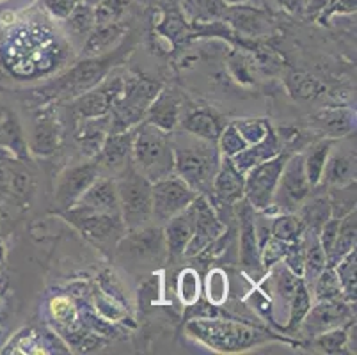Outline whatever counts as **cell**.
Masks as SVG:
<instances>
[{"mask_svg":"<svg viewBox=\"0 0 357 355\" xmlns=\"http://www.w3.org/2000/svg\"><path fill=\"white\" fill-rule=\"evenodd\" d=\"M171 148L174 156V174L180 176L197 194L208 195L212 190L213 176L222 158L217 142L204 141L185 130H173Z\"/></svg>","mask_w":357,"mask_h":355,"instance_id":"cell-1","label":"cell"},{"mask_svg":"<svg viewBox=\"0 0 357 355\" xmlns=\"http://www.w3.org/2000/svg\"><path fill=\"white\" fill-rule=\"evenodd\" d=\"M187 334L199 343L222 354L243 352L267 340V334L255 327L220 318H192L187 324Z\"/></svg>","mask_w":357,"mask_h":355,"instance_id":"cell-2","label":"cell"},{"mask_svg":"<svg viewBox=\"0 0 357 355\" xmlns=\"http://www.w3.org/2000/svg\"><path fill=\"white\" fill-rule=\"evenodd\" d=\"M132 164L151 183L173 174L174 156L171 148V132H164L144 121L139 123L135 128Z\"/></svg>","mask_w":357,"mask_h":355,"instance_id":"cell-3","label":"cell"},{"mask_svg":"<svg viewBox=\"0 0 357 355\" xmlns=\"http://www.w3.org/2000/svg\"><path fill=\"white\" fill-rule=\"evenodd\" d=\"M160 91V84L149 78H125L121 94L110 105L109 133L125 132L144 121L149 105Z\"/></svg>","mask_w":357,"mask_h":355,"instance_id":"cell-4","label":"cell"},{"mask_svg":"<svg viewBox=\"0 0 357 355\" xmlns=\"http://www.w3.org/2000/svg\"><path fill=\"white\" fill-rule=\"evenodd\" d=\"M119 197V213L126 231L141 229L151 222V181L130 164L114 176Z\"/></svg>","mask_w":357,"mask_h":355,"instance_id":"cell-5","label":"cell"},{"mask_svg":"<svg viewBox=\"0 0 357 355\" xmlns=\"http://www.w3.org/2000/svg\"><path fill=\"white\" fill-rule=\"evenodd\" d=\"M64 217L86 239H89L103 250H114L119 240L126 233L119 213H105V211H96L80 206V204H73L71 208H68Z\"/></svg>","mask_w":357,"mask_h":355,"instance_id":"cell-6","label":"cell"},{"mask_svg":"<svg viewBox=\"0 0 357 355\" xmlns=\"http://www.w3.org/2000/svg\"><path fill=\"white\" fill-rule=\"evenodd\" d=\"M116 249H118V258L137 266H157L167 258V246H165L162 226L153 227L148 224L141 229L126 231Z\"/></svg>","mask_w":357,"mask_h":355,"instance_id":"cell-7","label":"cell"},{"mask_svg":"<svg viewBox=\"0 0 357 355\" xmlns=\"http://www.w3.org/2000/svg\"><path fill=\"white\" fill-rule=\"evenodd\" d=\"M313 187L307 181L304 171L303 153H291L279 176L278 187L274 192L271 210L275 213H297L298 206L304 203Z\"/></svg>","mask_w":357,"mask_h":355,"instance_id":"cell-8","label":"cell"},{"mask_svg":"<svg viewBox=\"0 0 357 355\" xmlns=\"http://www.w3.org/2000/svg\"><path fill=\"white\" fill-rule=\"evenodd\" d=\"M197 192L185 183L180 176H165L151 183V220L157 226H164L174 215L181 213L196 199Z\"/></svg>","mask_w":357,"mask_h":355,"instance_id":"cell-9","label":"cell"},{"mask_svg":"<svg viewBox=\"0 0 357 355\" xmlns=\"http://www.w3.org/2000/svg\"><path fill=\"white\" fill-rule=\"evenodd\" d=\"M290 155V151H281L274 158L255 165L243 174L245 176V180H243V199L248 201L256 211H263L272 206L279 176L283 172V167Z\"/></svg>","mask_w":357,"mask_h":355,"instance_id":"cell-10","label":"cell"},{"mask_svg":"<svg viewBox=\"0 0 357 355\" xmlns=\"http://www.w3.org/2000/svg\"><path fill=\"white\" fill-rule=\"evenodd\" d=\"M189 211L192 215L194 234L183 250L185 258H194L208 249L220 234L226 233V224L217 217L213 204L206 199V195L197 194L196 199L189 204Z\"/></svg>","mask_w":357,"mask_h":355,"instance_id":"cell-11","label":"cell"},{"mask_svg":"<svg viewBox=\"0 0 357 355\" xmlns=\"http://www.w3.org/2000/svg\"><path fill=\"white\" fill-rule=\"evenodd\" d=\"M356 320V304L337 299V301L313 302L304 320L298 325L297 334H303L306 340L320 336L324 332L333 331L336 327Z\"/></svg>","mask_w":357,"mask_h":355,"instance_id":"cell-12","label":"cell"},{"mask_svg":"<svg viewBox=\"0 0 357 355\" xmlns=\"http://www.w3.org/2000/svg\"><path fill=\"white\" fill-rule=\"evenodd\" d=\"M236 219H238V233H240V265L249 278L261 281L265 278V269L261 265V256H259L258 239L255 231V213L256 210L248 203L240 199L235 203Z\"/></svg>","mask_w":357,"mask_h":355,"instance_id":"cell-13","label":"cell"},{"mask_svg":"<svg viewBox=\"0 0 357 355\" xmlns=\"http://www.w3.org/2000/svg\"><path fill=\"white\" fill-rule=\"evenodd\" d=\"M102 174L103 171L96 158L64 169L57 178V183H55V203L64 210L71 208L73 204H77V201L87 190V187Z\"/></svg>","mask_w":357,"mask_h":355,"instance_id":"cell-14","label":"cell"},{"mask_svg":"<svg viewBox=\"0 0 357 355\" xmlns=\"http://www.w3.org/2000/svg\"><path fill=\"white\" fill-rule=\"evenodd\" d=\"M135 128L125 130V132L109 133L100 148L98 155L95 156L103 172H109L112 178L119 172L125 171L132 164V155H134V139Z\"/></svg>","mask_w":357,"mask_h":355,"instance_id":"cell-15","label":"cell"},{"mask_svg":"<svg viewBox=\"0 0 357 355\" xmlns=\"http://www.w3.org/2000/svg\"><path fill=\"white\" fill-rule=\"evenodd\" d=\"M268 292L265 289V295H268L272 302V318L275 320H288V311H290V302L295 295L301 278H297L283 262L278 263L268 270Z\"/></svg>","mask_w":357,"mask_h":355,"instance_id":"cell-16","label":"cell"},{"mask_svg":"<svg viewBox=\"0 0 357 355\" xmlns=\"http://www.w3.org/2000/svg\"><path fill=\"white\" fill-rule=\"evenodd\" d=\"M123 86H125L123 77L107 78L98 89L79 94V98L73 102V112L79 116V119L107 116L112 102L121 94Z\"/></svg>","mask_w":357,"mask_h":355,"instance_id":"cell-17","label":"cell"},{"mask_svg":"<svg viewBox=\"0 0 357 355\" xmlns=\"http://www.w3.org/2000/svg\"><path fill=\"white\" fill-rule=\"evenodd\" d=\"M337 141L327 156L322 181H320L327 188L345 187L356 181V139L350 135L349 146L345 148H340Z\"/></svg>","mask_w":357,"mask_h":355,"instance_id":"cell-18","label":"cell"},{"mask_svg":"<svg viewBox=\"0 0 357 355\" xmlns=\"http://www.w3.org/2000/svg\"><path fill=\"white\" fill-rule=\"evenodd\" d=\"M243 180L245 176L235 167L231 158L222 156L220 158L219 169L212 181V201L219 206H231L236 201L243 197ZM208 194V195H210Z\"/></svg>","mask_w":357,"mask_h":355,"instance_id":"cell-19","label":"cell"},{"mask_svg":"<svg viewBox=\"0 0 357 355\" xmlns=\"http://www.w3.org/2000/svg\"><path fill=\"white\" fill-rule=\"evenodd\" d=\"M77 204L96 211H105V213H119V197L116 180L109 174L98 176L87 187V190L80 195Z\"/></svg>","mask_w":357,"mask_h":355,"instance_id":"cell-20","label":"cell"},{"mask_svg":"<svg viewBox=\"0 0 357 355\" xmlns=\"http://www.w3.org/2000/svg\"><path fill=\"white\" fill-rule=\"evenodd\" d=\"M32 190V176L20 162L0 158V197L20 201Z\"/></svg>","mask_w":357,"mask_h":355,"instance_id":"cell-21","label":"cell"},{"mask_svg":"<svg viewBox=\"0 0 357 355\" xmlns=\"http://www.w3.org/2000/svg\"><path fill=\"white\" fill-rule=\"evenodd\" d=\"M281 151H283V146H281V141H279L278 132H274V128L271 126L267 135L263 137L261 141L256 142V144H249L248 148L236 153L235 156H231V162L240 172L245 174L249 169L261 164V162L271 160V158H274Z\"/></svg>","mask_w":357,"mask_h":355,"instance_id":"cell-22","label":"cell"},{"mask_svg":"<svg viewBox=\"0 0 357 355\" xmlns=\"http://www.w3.org/2000/svg\"><path fill=\"white\" fill-rule=\"evenodd\" d=\"M297 215L303 220L306 231L320 233V227L326 224L327 219H331V203L327 187H324L322 183L313 187L311 194L298 206Z\"/></svg>","mask_w":357,"mask_h":355,"instance_id":"cell-23","label":"cell"},{"mask_svg":"<svg viewBox=\"0 0 357 355\" xmlns=\"http://www.w3.org/2000/svg\"><path fill=\"white\" fill-rule=\"evenodd\" d=\"M180 100L171 91H160L144 116V123L157 126L164 132H173L180 125Z\"/></svg>","mask_w":357,"mask_h":355,"instance_id":"cell-24","label":"cell"},{"mask_svg":"<svg viewBox=\"0 0 357 355\" xmlns=\"http://www.w3.org/2000/svg\"><path fill=\"white\" fill-rule=\"evenodd\" d=\"M194 222L189 208L181 213L174 215L173 219H169L164 224V236L165 246H167V258L178 259L183 256V250L192 239Z\"/></svg>","mask_w":357,"mask_h":355,"instance_id":"cell-25","label":"cell"},{"mask_svg":"<svg viewBox=\"0 0 357 355\" xmlns=\"http://www.w3.org/2000/svg\"><path fill=\"white\" fill-rule=\"evenodd\" d=\"M107 135H109V114L102 117L80 119L79 128L75 132V139L79 141L80 151L87 158H95L98 155Z\"/></svg>","mask_w":357,"mask_h":355,"instance_id":"cell-26","label":"cell"},{"mask_svg":"<svg viewBox=\"0 0 357 355\" xmlns=\"http://www.w3.org/2000/svg\"><path fill=\"white\" fill-rule=\"evenodd\" d=\"M354 114L345 109H329L314 114L311 117V125L329 139H342L352 133Z\"/></svg>","mask_w":357,"mask_h":355,"instance_id":"cell-27","label":"cell"},{"mask_svg":"<svg viewBox=\"0 0 357 355\" xmlns=\"http://www.w3.org/2000/svg\"><path fill=\"white\" fill-rule=\"evenodd\" d=\"M123 25L119 22L114 24L95 25V29L89 32V36L84 41V55L86 57H102L103 54L110 52L123 38Z\"/></svg>","mask_w":357,"mask_h":355,"instance_id":"cell-28","label":"cell"},{"mask_svg":"<svg viewBox=\"0 0 357 355\" xmlns=\"http://www.w3.org/2000/svg\"><path fill=\"white\" fill-rule=\"evenodd\" d=\"M180 125L181 130H185V132L212 142H217L224 128V123H220L219 116H215V114L206 109H197L189 112L183 119H180Z\"/></svg>","mask_w":357,"mask_h":355,"instance_id":"cell-29","label":"cell"},{"mask_svg":"<svg viewBox=\"0 0 357 355\" xmlns=\"http://www.w3.org/2000/svg\"><path fill=\"white\" fill-rule=\"evenodd\" d=\"M357 240V213L356 210L347 213L340 219V227H337L336 240L333 243V249L327 254V266H334L343 256L356 249Z\"/></svg>","mask_w":357,"mask_h":355,"instance_id":"cell-30","label":"cell"},{"mask_svg":"<svg viewBox=\"0 0 357 355\" xmlns=\"http://www.w3.org/2000/svg\"><path fill=\"white\" fill-rule=\"evenodd\" d=\"M336 141L337 139L324 137L320 141L313 142V144L306 149V153H303L304 171H306L307 181L311 183V187H317V185H320V181H322L327 156H329L331 149L336 144Z\"/></svg>","mask_w":357,"mask_h":355,"instance_id":"cell-31","label":"cell"},{"mask_svg":"<svg viewBox=\"0 0 357 355\" xmlns=\"http://www.w3.org/2000/svg\"><path fill=\"white\" fill-rule=\"evenodd\" d=\"M224 18H228L229 24L245 34H261L263 31H267L268 22H271L259 9L248 8L243 4L229 6Z\"/></svg>","mask_w":357,"mask_h":355,"instance_id":"cell-32","label":"cell"},{"mask_svg":"<svg viewBox=\"0 0 357 355\" xmlns=\"http://www.w3.org/2000/svg\"><path fill=\"white\" fill-rule=\"evenodd\" d=\"M59 144V128L54 117L43 116L34 123L31 139V149L36 155H52Z\"/></svg>","mask_w":357,"mask_h":355,"instance_id":"cell-33","label":"cell"},{"mask_svg":"<svg viewBox=\"0 0 357 355\" xmlns=\"http://www.w3.org/2000/svg\"><path fill=\"white\" fill-rule=\"evenodd\" d=\"M304 227L303 220L297 213H275L271 219L272 239L283 240L287 243H294L303 239Z\"/></svg>","mask_w":357,"mask_h":355,"instance_id":"cell-34","label":"cell"},{"mask_svg":"<svg viewBox=\"0 0 357 355\" xmlns=\"http://www.w3.org/2000/svg\"><path fill=\"white\" fill-rule=\"evenodd\" d=\"M311 299L313 302H327V301H337L343 297V289L337 279V273L334 266H326L320 272L317 279H314L313 286H311Z\"/></svg>","mask_w":357,"mask_h":355,"instance_id":"cell-35","label":"cell"},{"mask_svg":"<svg viewBox=\"0 0 357 355\" xmlns=\"http://www.w3.org/2000/svg\"><path fill=\"white\" fill-rule=\"evenodd\" d=\"M304 13L318 22H324L333 15L356 13V0H306Z\"/></svg>","mask_w":357,"mask_h":355,"instance_id":"cell-36","label":"cell"},{"mask_svg":"<svg viewBox=\"0 0 357 355\" xmlns=\"http://www.w3.org/2000/svg\"><path fill=\"white\" fill-rule=\"evenodd\" d=\"M313 305V299H311V292L304 281L301 279L297 289H295V295L290 302V311H288V320L284 331L287 332H297L298 325L304 320V317L307 315L310 308Z\"/></svg>","mask_w":357,"mask_h":355,"instance_id":"cell-37","label":"cell"},{"mask_svg":"<svg viewBox=\"0 0 357 355\" xmlns=\"http://www.w3.org/2000/svg\"><path fill=\"white\" fill-rule=\"evenodd\" d=\"M352 322L310 340L311 348L317 352H322V354H342V352H345L347 345H349V327Z\"/></svg>","mask_w":357,"mask_h":355,"instance_id":"cell-38","label":"cell"},{"mask_svg":"<svg viewBox=\"0 0 357 355\" xmlns=\"http://www.w3.org/2000/svg\"><path fill=\"white\" fill-rule=\"evenodd\" d=\"M66 25L70 29L71 34H75L77 38H80L82 41H86V38L89 36V32L95 29V8L86 2H77V6L73 8V11L70 13L66 20Z\"/></svg>","mask_w":357,"mask_h":355,"instance_id":"cell-39","label":"cell"},{"mask_svg":"<svg viewBox=\"0 0 357 355\" xmlns=\"http://www.w3.org/2000/svg\"><path fill=\"white\" fill-rule=\"evenodd\" d=\"M356 266V249L350 250L347 256H343V258L334 265V270H336L337 279H340V285H342L343 289V297H345V301L354 302V304H356L357 289Z\"/></svg>","mask_w":357,"mask_h":355,"instance_id":"cell-40","label":"cell"},{"mask_svg":"<svg viewBox=\"0 0 357 355\" xmlns=\"http://www.w3.org/2000/svg\"><path fill=\"white\" fill-rule=\"evenodd\" d=\"M331 203V217L342 219L347 213L356 210V181L345 187L327 188Z\"/></svg>","mask_w":357,"mask_h":355,"instance_id":"cell-41","label":"cell"},{"mask_svg":"<svg viewBox=\"0 0 357 355\" xmlns=\"http://www.w3.org/2000/svg\"><path fill=\"white\" fill-rule=\"evenodd\" d=\"M248 142L240 135V132L236 130V126L233 123H228V125H224L222 132H220L219 139H217V148H219L220 155L222 156H235L236 153H240L242 149L248 148Z\"/></svg>","mask_w":357,"mask_h":355,"instance_id":"cell-42","label":"cell"},{"mask_svg":"<svg viewBox=\"0 0 357 355\" xmlns=\"http://www.w3.org/2000/svg\"><path fill=\"white\" fill-rule=\"evenodd\" d=\"M132 0H100L95 6V22L96 25L114 24L119 22L121 16L125 15L126 8Z\"/></svg>","mask_w":357,"mask_h":355,"instance_id":"cell-43","label":"cell"},{"mask_svg":"<svg viewBox=\"0 0 357 355\" xmlns=\"http://www.w3.org/2000/svg\"><path fill=\"white\" fill-rule=\"evenodd\" d=\"M52 317L59 324V327L70 328L79 325V311L73 305V302L66 297H57L50 302Z\"/></svg>","mask_w":357,"mask_h":355,"instance_id":"cell-44","label":"cell"},{"mask_svg":"<svg viewBox=\"0 0 357 355\" xmlns=\"http://www.w3.org/2000/svg\"><path fill=\"white\" fill-rule=\"evenodd\" d=\"M178 293H180V299L185 305H192L194 302H197L201 295V286H199V275H197L196 270L185 269L180 273V279H178Z\"/></svg>","mask_w":357,"mask_h":355,"instance_id":"cell-45","label":"cell"},{"mask_svg":"<svg viewBox=\"0 0 357 355\" xmlns=\"http://www.w3.org/2000/svg\"><path fill=\"white\" fill-rule=\"evenodd\" d=\"M228 275L220 269L212 270L206 279V299L210 304L220 305L228 297Z\"/></svg>","mask_w":357,"mask_h":355,"instance_id":"cell-46","label":"cell"},{"mask_svg":"<svg viewBox=\"0 0 357 355\" xmlns=\"http://www.w3.org/2000/svg\"><path fill=\"white\" fill-rule=\"evenodd\" d=\"M231 123L236 126V130L248 144H256V142L261 141L271 128V123L265 121V119H236Z\"/></svg>","mask_w":357,"mask_h":355,"instance_id":"cell-47","label":"cell"},{"mask_svg":"<svg viewBox=\"0 0 357 355\" xmlns=\"http://www.w3.org/2000/svg\"><path fill=\"white\" fill-rule=\"evenodd\" d=\"M100 289H102L103 295H107L110 301H114L116 304L121 305L123 309H128L130 302L128 297H126L125 288H123V285L118 281V278H116L114 273L103 272L102 275H100Z\"/></svg>","mask_w":357,"mask_h":355,"instance_id":"cell-48","label":"cell"},{"mask_svg":"<svg viewBox=\"0 0 357 355\" xmlns=\"http://www.w3.org/2000/svg\"><path fill=\"white\" fill-rule=\"evenodd\" d=\"M288 250V243L283 242V240L278 239H268V242L259 249V256H261V265L265 269V272L275 266L278 263L283 262L284 254Z\"/></svg>","mask_w":357,"mask_h":355,"instance_id":"cell-49","label":"cell"},{"mask_svg":"<svg viewBox=\"0 0 357 355\" xmlns=\"http://www.w3.org/2000/svg\"><path fill=\"white\" fill-rule=\"evenodd\" d=\"M82 317L84 327L89 328L91 332H95V334H98V336H116L118 334V328L112 325V322L100 317V315H95L93 311H86Z\"/></svg>","mask_w":357,"mask_h":355,"instance_id":"cell-50","label":"cell"},{"mask_svg":"<svg viewBox=\"0 0 357 355\" xmlns=\"http://www.w3.org/2000/svg\"><path fill=\"white\" fill-rule=\"evenodd\" d=\"M192 8H196L197 15L206 20L224 18L229 6L224 0H190Z\"/></svg>","mask_w":357,"mask_h":355,"instance_id":"cell-51","label":"cell"},{"mask_svg":"<svg viewBox=\"0 0 357 355\" xmlns=\"http://www.w3.org/2000/svg\"><path fill=\"white\" fill-rule=\"evenodd\" d=\"M95 304L100 317L107 318V320L118 322L121 320V318H125V309H123L119 304H116L114 301H110V299L107 297V295H103L102 292L95 295Z\"/></svg>","mask_w":357,"mask_h":355,"instance_id":"cell-52","label":"cell"},{"mask_svg":"<svg viewBox=\"0 0 357 355\" xmlns=\"http://www.w3.org/2000/svg\"><path fill=\"white\" fill-rule=\"evenodd\" d=\"M283 263L291 270V272L297 275V278H303L304 272V246L303 240H297L294 243H288V250L284 254Z\"/></svg>","mask_w":357,"mask_h":355,"instance_id":"cell-53","label":"cell"},{"mask_svg":"<svg viewBox=\"0 0 357 355\" xmlns=\"http://www.w3.org/2000/svg\"><path fill=\"white\" fill-rule=\"evenodd\" d=\"M40 2L54 18L63 20L64 22L70 16V13L73 11V8L77 6L79 0H40Z\"/></svg>","mask_w":357,"mask_h":355,"instance_id":"cell-54","label":"cell"},{"mask_svg":"<svg viewBox=\"0 0 357 355\" xmlns=\"http://www.w3.org/2000/svg\"><path fill=\"white\" fill-rule=\"evenodd\" d=\"M337 227H340V219H336V217L327 219L326 224L320 227L318 240H320V246H322L326 256L331 252V249H333V243L334 240H336V234H337Z\"/></svg>","mask_w":357,"mask_h":355,"instance_id":"cell-55","label":"cell"},{"mask_svg":"<svg viewBox=\"0 0 357 355\" xmlns=\"http://www.w3.org/2000/svg\"><path fill=\"white\" fill-rule=\"evenodd\" d=\"M274 2L287 13H291V15H301L306 8V0H274Z\"/></svg>","mask_w":357,"mask_h":355,"instance_id":"cell-56","label":"cell"},{"mask_svg":"<svg viewBox=\"0 0 357 355\" xmlns=\"http://www.w3.org/2000/svg\"><path fill=\"white\" fill-rule=\"evenodd\" d=\"M4 262H6V243L4 240L0 239V269H2Z\"/></svg>","mask_w":357,"mask_h":355,"instance_id":"cell-57","label":"cell"},{"mask_svg":"<svg viewBox=\"0 0 357 355\" xmlns=\"http://www.w3.org/2000/svg\"><path fill=\"white\" fill-rule=\"evenodd\" d=\"M228 6H236V4H248L249 0H224Z\"/></svg>","mask_w":357,"mask_h":355,"instance_id":"cell-58","label":"cell"},{"mask_svg":"<svg viewBox=\"0 0 357 355\" xmlns=\"http://www.w3.org/2000/svg\"><path fill=\"white\" fill-rule=\"evenodd\" d=\"M82 2H86V4H89V6H93V8H95V6L98 4L100 0H82Z\"/></svg>","mask_w":357,"mask_h":355,"instance_id":"cell-59","label":"cell"},{"mask_svg":"<svg viewBox=\"0 0 357 355\" xmlns=\"http://www.w3.org/2000/svg\"><path fill=\"white\" fill-rule=\"evenodd\" d=\"M0 2H2V0H0Z\"/></svg>","mask_w":357,"mask_h":355,"instance_id":"cell-60","label":"cell"}]
</instances>
